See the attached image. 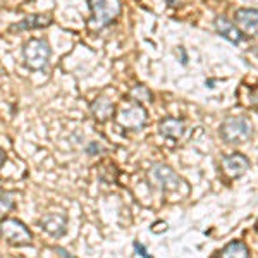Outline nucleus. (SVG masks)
Segmentation results:
<instances>
[{
	"label": "nucleus",
	"mask_w": 258,
	"mask_h": 258,
	"mask_svg": "<svg viewBox=\"0 0 258 258\" xmlns=\"http://www.w3.org/2000/svg\"><path fill=\"white\" fill-rule=\"evenodd\" d=\"M90 19L88 28L91 31H100L117 19L122 11L120 0H88Z\"/></svg>",
	"instance_id": "obj_1"
},
{
	"label": "nucleus",
	"mask_w": 258,
	"mask_h": 258,
	"mask_svg": "<svg viewBox=\"0 0 258 258\" xmlns=\"http://www.w3.org/2000/svg\"><path fill=\"white\" fill-rule=\"evenodd\" d=\"M115 122L122 129H129V131H140L141 127H145L148 120V112L141 103L135 102L127 97L126 102H122L115 109Z\"/></svg>",
	"instance_id": "obj_2"
},
{
	"label": "nucleus",
	"mask_w": 258,
	"mask_h": 258,
	"mask_svg": "<svg viewBox=\"0 0 258 258\" xmlns=\"http://www.w3.org/2000/svg\"><path fill=\"white\" fill-rule=\"evenodd\" d=\"M220 138L227 145H244L253 138V124L248 117H226L220 124Z\"/></svg>",
	"instance_id": "obj_3"
},
{
	"label": "nucleus",
	"mask_w": 258,
	"mask_h": 258,
	"mask_svg": "<svg viewBox=\"0 0 258 258\" xmlns=\"http://www.w3.org/2000/svg\"><path fill=\"white\" fill-rule=\"evenodd\" d=\"M0 239L16 248L30 246L33 243V234L21 220L14 217H4L0 220Z\"/></svg>",
	"instance_id": "obj_4"
},
{
	"label": "nucleus",
	"mask_w": 258,
	"mask_h": 258,
	"mask_svg": "<svg viewBox=\"0 0 258 258\" xmlns=\"http://www.w3.org/2000/svg\"><path fill=\"white\" fill-rule=\"evenodd\" d=\"M52 50L50 45L41 38H31L23 45V59L28 69L41 71L48 66Z\"/></svg>",
	"instance_id": "obj_5"
},
{
	"label": "nucleus",
	"mask_w": 258,
	"mask_h": 258,
	"mask_svg": "<svg viewBox=\"0 0 258 258\" xmlns=\"http://www.w3.org/2000/svg\"><path fill=\"white\" fill-rule=\"evenodd\" d=\"M220 167H222V172L226 174L229 179H239L248 172L249 160L243 153L234 152V153H231V155H226L220 160Z\"/></svg>",
	"instance_id": "obj_6"
},
{
	"label": "nucleus",
	"mask_w": 258,
	"mask_h": 258,
	"mask_svg": "<svg viewBox=\"0 0 258 258\" xmlns=\"http://www.w3.org/2000/svg\"><path fill=\"white\" fill-rule=\"evenodd\" d=\"M234 24L243 35L258 38V9L253 7H241L234 12Z\"/></svg>",
	"instance_id": "obj_7"
},
{
	"label": "nucleus",
	"mask_w": 258,
	"mask_h": 258,
	"mask_svg": "<svg viewBox=\"0 0 258 258\" xmlns=\"http://www.w3.org/2000/svg\"><path fill=\"white\" fill-rule=\"evenodd\" d=\"M150 174H152L155 182L164 191H176L179 189V186H181V177H179L169 165L155 164L150 169Z\"/></svg>",
	"instance_id": "obj_8"
},
{
	"label": "nucleus",
	"mask_w": 258,
	"mask_h": 258,
	"mask_svg": "<svg viewBox=\"0 0 258 258\" xmlns=\"http://www.w3.org/2000/svg\"><path fill=\"white\" fill-rule=\"evenodd\" d=\"M40 227L52 238L59 239L68 232V217L64 214H45L40 219Z\"/></svg>",
	"instance_id": "obj_9"
},
{
	"label": "nucleus",
	"mask_w": 258,
	"mask_h": 258,
	"mask_svg": "<svg viewBox=\"0 0 258 258\" xmlns=\"http://www.w3.org/2000/svg\"><path fill=\"white\" fill-rule=\"evenodd\" d=\"M90 112L97 122H107L110 117H114L115 103L110 98H107L105 95H100V97H97L91 102Z\"/></svg>",
	"instance_id": "obj_10"
},
{
	"label": "nucleus",
	"mask_w": 258,
	"mask_h": 258,
	"mask_svg": "<svg viewBox=\"0 0 258 258\" xmlns=\"http://www.w3.org/2000/svg\"><path fill=\"white\" fill-rule=\"evenodd\" d=\"M215 30L222 38H226L234 45H239L244 40V35L239 31V28L231 19H227L226 16H217L215 18Z\"/></svg>",
	"instance_id": "obj_11"
},
{
	"label": "nucleus",
	"mask_w": 258,
	"mask_h": 258,
	"mask_svg": "<svg viewBox=\"0 0 258 258\" xmlns=\"http://www.w3.org/2000/svg\"><path fill=\"white\" fill-rule=\"evenodd\" d=\"M159 133L170 141H177L184 136L186 122L177 117H165L159 122Z\"/></svg>",
	"instance_id": "obj_12"
},
{
	"label": "nucleus",
	"mask_w": 258,
	"mask_h": 258,
	"mask_svg": "<svg viewBox=\"0 0 258 258\" xmlns=\"http://www.w3.org/2000/svg\"><path fill=\"white\" fill-rule=\"evenodd\" d=\"M52 24V18L47 14H31L26 16L24 19H21L19 23L12 24L9 28V31L21 33V31H28V30H40V28H47Z\"/></svg>",
	"instance_id": "obj_13"
},
{
	"label": "nucleus",
	"mask_w": 258,
	"mask_h": 258,
	"mask_svg": "<svg viewBox=\"0 0 258 258\" xmlns=\"http://www.w3.org/2000/svg\"><path fill=\"white\" fill-rule=\"evenodd\" d=\"M212 258H251V251H249L248 244L241 239H234L227 243L220 251L215 253Z\"/></svg>",
	"instance_id": "obj_14"
},
{
	"label": "nucleus",
	"mask_w": 258,
	"mask_h": 258,
	"mask_svg": "<svg viewBox=\"0 0 258 258\" xmlns=\"http://www.w3.org/2000/svg\"><path fill=\"white\" fill-rule=\"evenodd\" d=\"M236 98L243 107L248 109H258V83L256 85H246L241 83L238 91H236Z\"/></svg>",
	"instance_id": "obj_15"
},
{
	"label": "nucleus",
	"mask_w": 258,
	"mask_h": 258,
	"mask_svg": "<svg viewBox=\"0 0 258 258\" xmlns=\"http://www.w3.org/2000/svg\"><path fill=\"white\" fill-rule=\"evenodd\" d=\"M129 98L135 100V102H138V103H143V102H152V100H153L152 93H150L147 86H143V85L135 86V88H133L131 91H129Z\"/></svg>",
	"instance_id": "obj_16"
},
{
	"label": "nucleus",
	"mask_w": 258,
	"mask_h": 258,
	"mask_svg": "<svg viewBox=\"0 0 258 258\" xmlns=\"http://www.w3.org/2000/svg\"><path fill=\"white\" fill-rule=\"evenodd\" d=\"M14 207V195L12 193H2L0 195V214L11 210Z\"/></svg>",
	"instance_id": "obj_17"
},
{
	"label": "nucleus",
	"mask_w": 258,
	"mask_h": 258,
	"mask_svg": "<svg viewBox=\"0 0 258 258\" xmlns=\"http://www.w3.org/2000/svg\"><path fill=\"white\" fill-rule=\"evenodd\" d=\"M133 246H135V251H136V255H140L141 258H153L152 255H148L147 248H145L143 244L140 243V241H135V243H133Z\"/></svg>",
	"instance_id": "obj_18"
},
{
	"label": "nucleus",
	"mask_w": 258,
	"mask_h": 258,
	"mask_svg": "<svg viewBox=\"0 0 258 258\" xmlns=\"http://www.w3.org/2000/svg\"><path fill=\"white\" fill-rule=\"evenodd\" d=\"M100 152H103V148L100 147L98 143H90V147H88V153H100Z\"/></svg>",
	"instance_id": "obj_19"
},
{
	"label": "nucleus",
	"mask_w": 258,
	"mask_h": 258,
	"mask_svg": "<svg viewBox=\"0 0 258 258\" xmlns=\"http://www.w3.org/2000/svg\"><path fill=\"white\" fill-rule=\"evenodd\" d=\"M55 251H59V253H60V255H62V256H64V258H74L73 255H69V253H68V251H66V249H62V248H55Z\"/></svg>",
	"instance_id": "obj_20"
},
{
	"label": "nucleus",
	"mask_w": 258,
	"mask_h": 258,
	"mask_svg": "<svg viewBox=\"0 0 258 258\" xmlns=\"http://www.w3.org/2000/svg\"><path fill=\"white\" fill-rule=\"evenodd\" d=\"M4 162H6V153H4V150L0 148V167L4 165Z\"/></svg>",
	"instance_id": "obj_21"
},
{
	"label": "nucleus",
	"mask_w": 258,
	"mask_h": 258,
	"mask_svg": "<svg viewBox=\"0 0 258 258\" xmlns=\"http://www.w3.org/2000/svg\"><path fill=\"white\" fill-rule=\"evenodd\" d=\"M256 231H258V220H256Z\"/></svg>",
	"instance_id": "obj_22"
}]
</instances>
